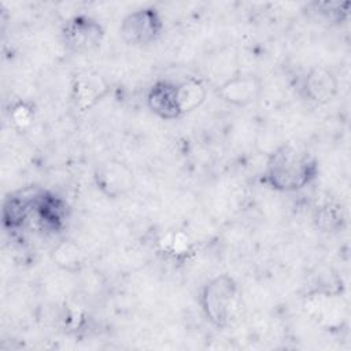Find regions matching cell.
<instances>
[{
	"mask_svg": "<svg viewBox=\"0 0 351 351\" xmlns=\"http://www.w3.org/2000/svg\"><path fill=\"white\" fill-rule=\"evenodd\" d=\"M262 92V82L254 74H236L222 82L217 95L225 103L236 107H245L256 101Z\"/></svg>",
	"mask_w": 351,
	"mask_h": 351,
	"instance_id": "obj_6",
	"label": "cell"
},
{
	"mask_svg": "<svg viewBox=\"0 0 351 351\" xmlns=\"http://www.w3.org/2000/svg\"><path fill=\"white\" fill-rule=\"evenodd\" d=\"M239 287L233 277L219 274L211 278L202 289L200 304L207 319L217 328H223L236 311Z\"/></svg>",
	"mask_w": 351,
	"mask_h": 351,
	"instance_id": "obj_2",
	"label": "cell"
},
{
	"mask_svg": "<svg viewBox=\"0 0 351 351\" xmlns=\"http://www.w3.org/2000/svg\"><path fill=\"white\" fill-rule=\"evenodd\" d=\"M96 188L111 199L128 195L134 186L133 170L122 160L107 159L99 163L93 173Z\"/></svg>",
	"mask_w": 351,
	"mask_h": 351,
	"instance_id": "obj_5",
	"label": "cell"
},
{
	"mask_svg": "<svg viewBox=\"0 0 351 351\" xmlns=\"http://www.w3.org/2000/svg\"><path fill=\"white\" fill-rule=\"evenodd\" d=\"M304 97L315 104L330 101L339 89L336 75L325 66H314L308 70L302 85Z\"/></svg>",
	"mask_w": 351,
	"mask_h": 351,
	"instance_id": "obj_8",
	"label": "cell"
},
{
	"mask_svg": "<svg viewBox=\"0 0 351 351\" xmlns=\"http://www.w3.org/2000/svg\"><path fill=\"white\" fill-rule=\"evenodd\" d=\"M103 37V26L88 15H74L62 27L63 44L75 53H86L99 48Z\"/></svg>",
	"mask_w": 351,
	"mask_h": 351,
	"instance_id": "obj_4",
	"label": "cell"
},
{
	"mask_svg": "<svg viewBox=\"0 0 351 351\" xmlns=\"http://www.w3.org/2000/svg\"><path fill=\"white\" fill-rule=\"evenodd\" d=\"M36 195L37 193H34L33 196H25L23 193L11 195L5 200L3 208L4 225L11 229L22 226L23 222L27 219L29 214L33 213Z\"/></svg>",
	"mask_w": 351,
	"mask_h": 351,
	"instance_id": "obj_10",
	"label": "cell"
},
{
	"mask_svg": "<svg viewBox=\"0 0 351 351\" xmlns=\"http://www.w3.org/2000/svg\"><path fill=\"white\" fill-rule=\"evenodd\" d=\"M177 96L182 114L185 115L189 111L200 107L207 96V89L204 84L196 78H186L181 82H177Z\"/></svg>",
	"mask_w": 351,
	"mask_h": 351,
	"instance_id": "obj_11",
	"label": "cell"
},
{
	"mask_svg": "<svg viewBox=\"0 0 351 351\" xmlns=\"http://www.w3.org/2000/svg\"><path fill=\"white\" fill-rule=\"evenodd\" d=\"M82 258L84 256L78 245L70 240L59 243L52 251L53 262L67 271H77L82 265Z\"/></svg>",
	"mask_w": 351,
	"mask_h": 351,
	"instance_id": "obj_12",
	"label": "cell"
},
{
	"mask_svg": "<svg viewBox=\"0 0 351 351\" xmlns=\"http://www.w3.org/2000/svg\"><path fill=\"white\" fill-rule=\"evenodd\" d=\"M318 225L325 230H335L340 226L343 219L341 210L332 206H325L318 211Z\"/></svg>",
	"mask_w": 351,
	"mask_h": 351,
	"instance_id": "obj_14",
	"label": "cell"
},
{
	"mask_svg": "<svg viewBox=\"0 0 351 351\" xmlns=\"http://www.w3.org/2000/svg\"><path fill=\"white\" fill-rule=\"evenodd\" d=\"M317 173V159L308 151L285 143L269 155L262 181L274 191L295 192L314 181Z\"/></svg>",
	"mask_w": 351,
	"mask_h": 351,
	"instance_id": "obj_1",
	"label": "cell"
},
{
	"mask_svg": "<svg viewBox=\"0 0 351 351\" xmlns=\"http://www.w3.org/2000/svg\"><path fill=\"white\" fill-rule=\"evenodd\" d=\"M147 106L156 117L166 121L178 119L184 115L177 96V82L167 80L152 84L147 93Z\"/></svg>",
	"mask_w": 351,
	"mask_h": 351,
	"instance_id": "obj_7",
	"label": "cell"
},
{
	"mask_svg": "<svg viewBox=\"0 0 351 351\" xmlns=\"http://www.w3.org/2000/svg\"><path fill=\"white\" fill-rule=\"evenodd\" d=\"M163 22L154 7H143L129 12L121 22L119 34L122 40L133 47L154 43L162 33Z\"/></svg>",
	"mask_w": 351,
	"mask_h": 351,
	"instance_id": "obj_3",
	"label": "cell"
},
{
	"mask_svg": "<svg viewBox=\"0 0 351 351\" xmlns=\"http://www.w3.org/2000/svg\"><path fill=\"white\" fill-rule=\"evenodd\" d=\"M313 12H315L321 19L329 23H341L348 16L350 3L344 1H329V3H313Z\"/></svg>",
	"mask_w": 351,
	"mask_h": 351,
	"instance_id": "obj_13",
	"label": "cell"
},
{
	"mask_svg": "<svg viewBox=\"0 0 351 351\" xmlns=\"http://www.w3.org/2000/svg\"><path fill=\"white\" fill-rule=\"evenodd\" d=\"M33 213L43 229L58 232L62 229L66 219V204L52 193L40 192L36 195Z\"/></svg>",
	"mask_w": 351,
	"mask_h": 351,
	"instance_id": "obj_9",
	"label": "cell"
}]
</instances>
